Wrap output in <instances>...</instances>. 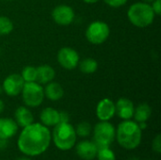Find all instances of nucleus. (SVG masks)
<instances>
[{
	"instance_id": "30",
	"label": "nucleus",
	"mask_w": 161,
	"mask_h": 160,
	"mask_svg": "<svg viewBox=\"0 0 161 160\" xmlns=\"http://www.w3.org/2000/svg\"><path fill=\"white\" fill-rule=\"evenodd\" d=\"M4 108H5V105H4L3 101H2V100H0V114L3 112V110H4Z\"/></svg>"
},
{
	"instance_id": "31",
	"label": "nucleus",
	"mask_w": 161,
	"mask_h": 160,
	"mask_svg": "<svg viewBox=\"0 0 161 160\" xmlns=\"http://www.w3.org/2000/svg\"><path fill=\"white\" fill-rule=\"evenodd\" d=\"M85 3H88V4H93V3H96L98 2L99 0H83Z\"/></svg>"
},
{
	"instance_id": "12",
	"label": "nucleus",
	"mask_w": 161,
	"mask_h": 160,
	"mask_svg": "<svg viewBox=\"0 0 161 160\" xmlns=\"http://www.w3.org/2000/svg\"><path fill=\"white\" fill-rule=\"evenodd\" d=\"M98 147L94 141H82L78 142L75 146V151L77 156L83 160H92L96 157Z\"/></svg>"
},
{
	"instance_id": "21",
	"label": "nucleus",
	"mask_w": 161,
	"mask_h": 160,
	"mask_svg": "<svg viewBox=\"0 0 161 160\" xmlns=\"http://www.w3.org/2000/svg\"><path fill=\"white\" fill-rule=\"evenodd\" d=\"M96 157L98 160H116L114 152L109 147H98Z\"/></svg>"
},
{
	"instance_id": "24",
	"label": "nucleus",
	"mask_w": 161,
	"mask_h": 160,
	"mask_svg": "<svg viewBox=\"0 0 161 160\" xmlns=\"http://www.w3.org/2000/svg\"><path fill=\"white\" fill-rule=\"evenodd\" d=\"M75 129L76 135L81 138H86V137L90 136V134L92 133V125L88 122L79 123Z\"/></svg>"
},
{
	"instance_id": "26",
	"label": "nucleus",
	"mask_w": 161,
	"mask_h": 160,
	"mask_svg": "<svg viewBox=\"0 0 161 160\" xmlns=\"http://www.w3.org/2000/svg\"><path fill=\"white\" fill-rule=\"evenodd\" d=\"M104 1L109 7H112V8H120V7L125 5L128 0H104Z\"/></svg>"
},
{
	"instance_id": "19",
	"label": "nucleus",
	"mask_w": 161,
	"mask_h": 160,
	"mask_svg": "<svg viewBox=\"0 0 161 160\" xmlns=\"http://www.w3.org/2000/svg\"><path fill=\"white\" fill-rule=\"evenodd\" d=\"M151 114H152L151 107L146 103H142L140 104L134 109L133 116L137 123H142V122H147L151 117Z\"/></svg>"
},
{
	"instance_id": "5",
	"label": "nucleus",
	"mask_w": 161,
	"mask_h": 160,
	"mask_svg": "<svg viewBox=\"0 0 161 160\" xmlns=\"http://www.w3.org/2000/svg\"><path fill=\"white\" fill-rule=\"evenodd\" d=\"M116 137V129L108 121H100L93 129V140L97 147H109Z\"/></svg>"
},
{
	"instance_id": "37",
	"label": "nucleus",
	"mask_w": 161,
	"mask_h": 160,
	"mask_svg": "<svg viewBox=\"0 0 161 160\" xmlns=\"http://www.w3.org/2000/svg\"><path fill=\"white\" fill-rule=\"evenodd\" d=\"M0 56H1V50H0Z\"/></svg>"
},
{
	"instance_id": "2",
	"label": "nucleus",
	"mask_w": 161,
	"mask_h": 160,
	"mask_svg": "<svg viewBox=\"0 0 161 160\" xmlns=\"http://www.w3.org/2000/svg\"><path fill=\"white\" fill-rule=\"evenodd\" d=\"M118 143L126 150L136 149L142 142V130L137 122L124 120L117 128L116 137Z\"/></svg>"
},
{
	"instance_id": "4",
	"label": "nucleus",
	"mask_w": 161,
	"mask_h": 160,
	"mask_svg": "<svg viewBox=\"0 0 161 160\" xmlns=\"http://www.w3.org/2000/svg\"><path fill=\"white\" fill-rule=\"evenodd\" d=\"M155 12L148 3L140 2L130 6L127 11V17L130 23L137 27L149 26L155 19Z\"/></svg>"
},
{
	"instance_id": "23",
	"label": "nucleus",
	"mask_w": 161,
	"mask_h": 160,
	"mask_svg": "<svg viewBox=\"0 0 161 160\" xmlns=\"http://www.w3.org/2000/svg\"><path fill=\"white\" fill-rule=\"evenodd\" d=\"M12 30H13L12 21L6 16H0V35H8Z\"/></svg>"
},
{
	"instance_id": "35",
	"label": "nucleus",
	"mask_w": 161,
	"mask_h": 160,
	"mask_svg": "<svg viewBox=\"0 0 161 160\" xmlns=\"http://www.w3.org/2000/svg\"><path fill=\"white\" fill-rule=\"evenodd\" d=\"M130 160H140L139 158H136V157H133V158H131Z\"/></svg>"
},
{
	"instance_id": "1",
	"label": "nucleus",
	"mask_w": 161,
	"mask_h": 160,
	"mask_svg": "<svg viewBox=\"0 0 161 160\" xmlns=\"http://www.w3.org/2000/svg\"><path fill=\"white\" fill-rule=\"evenodd\" d=\"M51 132L47 126L39 123L23 127L19 135L17 146L21 153L28 157L43 154L51 143Z\"/></svg>"
},
{
	"instance_id": "15",
	"label": "nucleus",
	"mask_w": 161,
	"mask_h": 160,
	"mask_svg": "<svg viewBox=\"0 0 161 160\" xmlns=\"http://www.w3.org/2000/svg\"><path fill=\"white\" fill-rule=\"evenodd\" d=\"M40 119L43 125L47 127L55 126L59 123V111L53 108H45L42 110Z\"/></svg>"
},
{
	"instance_id": "13",
	"label": "nucleus",
	"mask_w": 161,
	"mask_h": 160,
	"mask_svg": "<svg viewBox=\"0 0 161 160\" xmlns=\"http://www.w3.org/2000/svg\"><path fill=\"white\" fill-rule=\"evenodd\" d=\"M134 104L128 98H120L115 104L116 114L122 120H130L134 114Z\"/></svg>"
},
{
	"instance_id": "29",
	"label": "nucleus",
	"mask_w": 161,
	"mask_h": 160,
	"mask_svg": "<svg viewBox=\"0 0 161 160\" xmlns=\"http://www.w3.org/2000/svg\"><path fill=\"white\" fill-rule=\"evenodd\" d=\"M8 145V140L0 139V150H4Z\"/></svg>"
},
{
	"instance_id": "10",
	"label": "nucleus",
	"mask_w": 161,
	"mask_h": 160,
	"mask_svg": "<svg viewBox=\"0 0 161 160\" xmlns=\"http://www.w3.org/2000/svg\"><path fill=\"white\" fill-rule=\"evenodd\" d=\"M52 18L59 25H69L75 19V11L70 6L59 5L53 9Z\"/></svg>"
},
{
	"instance_id": "6",
	"label": "nucleus",
	"mask_w": 161,
	"mask_h": 160,
	"mask_svg": "<svg viewBox=\"0 0 161 160\" xmlns=\"http://www.w3.org/2000/svg\"><path fill=\"white\" fill-rule=\"evenodd\" d=\"M22 98L25 106L30 108H37L42 105L44 99L43 88L38 82H25L21 91Z\"/></svg>"
},
{
	"instance_id": "36",
	"label": "nucleus",
	"mask_w": 161,
	"mask_h": 160,
	"mask_svg": "<svg viewBox=\"0 0 161 160\" xmlns=\"http://www.w3.org/2000/svg\"><path fill=\"white\" fill-rule=\"evenodd\" d=\"M7 1H13V0H7Z\"/></svg>"
},
{
	"instance_id": "20",
	"label": "nucleus",
	"mask_w": 161,
	"mask_h": 160,
	"mask_svg": "<svg viewBox=\"0 0 161 160\" xmlns=\"http://www.w3.org/2000/svg\"><path fill=\"white\" fill-rule=\"evenodd\" d=\"M79 69L84 74H93L98 69V63L93 58H84L79 62Z\"/></svg>"
},
{
	"instance_id": "7",
	"label": "nucleus",
	"mask_w": 161,
	"mask_h": 160,
	"mask_svg": "<svg viewBox=\"0 0 161 160\" xmlns=\"http://www.w3.org/2000/svg\"><path fill=\"white\" fill-rule=\"evenodd\" d=\"M109 33L108 24L102 21H94L89 25L86 30V38L92 44H101L107 41Z\"/></svg>"
},
{
	"instance_id": "32",
	"label": "nucleus",
	"mask_w": 161,
	"mask_h": 160,
	"mask_svg": "<svg viewBox=\"0 0 161 160\" xmlns=\"http://www.w3.org/2000/svg\"><path fill=\"white\" fill-rule=\"evenodd\" d=\"M17 160H31L30 158H28V157H21V158H18Z\"/></svg>"
},
{
	"instance_id": "28",
	"label": "nucleus",
	"mask_w": 161,
	"mask_h": 160,
	"mask_svg": "<svg viewBox=\"0 0 161 160\" xmlns=\"http://www.w3.org/2000/svg\"><path fill=\"white\" fill-rule=\"evenodd\" d=\"M70 117L66 111H59V123H69Z\"/></svg>"
},
{
	"instance_id": "27",
	"label": "nucleus",
	"mask_w": 161,
	"mask_h": 160,
	"mask_svg": "<svg viewBox=\"0 0 161 160\" xmlns=\"http://www.w3.org/2000/svg\"><path fill=\"white\" fill-rule=\"evenodd\" d=\"M152 8L157 15H160L161 13V0H155L152 2Z\"/></svg>"
},
{
	"instance_id": "14",
	"label": "nucleus",
	"mask_w": 161,
	"mask_h": 160,
	"mask_svg": "<svg viewBox=\"0 0 161 160\" xmlns=\"http://www.w3.org/2000/svg\"><path fill=\"white\" fill-rule=\"evenodd\" d=\"M18 124L9 118H0V139L8 140L16 135Z\"/></svg>"
},
{
	"instance_id": "3",
	"label": "nucleus",
	"mask_w": 161,
	"mask_h": 160,
	"mask_svg": "<svg viewBox=\"0 0 161 160\" xmlns=\"http://www.w3.org/2000/svg\"><path fill=\"white\" fill-rule=\"evenodd\" d=\"M76 137L75 129L70 123H58L51 134L54 144L60 151L71 150L75 145Z\"/></svg>"
},
{
	"instance_id": "33",
	"label": "nucleus",
	"mask_w": 161,
	"mask_h": 160,
	"mask_svg": "<svg viewBox=\"0 0 161 160\" xmlns=\"http://www.w3.org/2000/svg\"><path fill=\"white\" fill-rule=\"evenodd\" d=\"M145 3H152L153 1H155V0H143Z\"/></svg>"
},
{
	"instance_id": "16",
	"label": "nucleus",
	"mask_w": 161,
	"mask_h": 160,
	"mask_svg": "<svg viewBox=\"0 0 161 160\" xmlns=\"http://www.w3.org/2000/svg\"><path fill=\"white\" fill-rule=\"evenodd\" d=\"M15 122L21 127H25L34 123V117L31 111L25 107H19L14 112Z\"/></svg>"
},
{
	"instance_id": "17",
	"label": "nucleus",
	"mask_w": 161,
	"mask_h": 160,
	"mask_svg": "<svg viewBox=\"0 0 161 160\" xmlns=\"http://www.w3.org/2000/svg\"><path fill=\"white\" fill-rule=\"evenodd\" d=\"M44 96L51 101H58L64 95V90L61 85L58 82H49L43 89Z\"/></svg>"
},
{
	"instance_id": "34",
	"label": "nucleus",
	"mask_w": 161,
	"mask_h": 160,
	"mask_svg": "<svg viewBox=\"0 0 161 160\" xmlns=\"http://www.w3.org/2000/svg\"><path fill=\"white\" fill-rule=\"evenodd\" d=\"M2 91H3V88H2V86L0 85V94L2 93Z\"/></svg>"
},
{
	"instance_id": "8",
	"label": "nucleus",
	"mask_w": 161,
	"mask_h": 160,
	"mask_svg": "<svg viewBox=\"0 0 161 160\" xmlns=\"http://www.w3.org/2000/svg\"><path fill=\"white\" fill-rule=\"evenodd\" d=\"M58 61L66 70H74L79 63L78 53L70 47H62L58 53Z\"/></svg>"
},
{
	"instance_id": "22",
	"label": "nucleus",
	"mask_w": 161,
	"mask_h": 160,
	"mask_svg": "<svg viewBox=\"0 0 161 160\" xmlns=\"http://www.w3.org/2000/svg\"><path fill=\"white\" fill-rule=\"evenodd\" d=\"M25 82H34L37 78V69L33 66H25L21 74Z\"/></svg>"
},
{
	"instance_id": "9",
	"label": "nucleus",
	"mask_w": 161,
	"mask_h": 160,
	"mask_svg": "<svg viewBox=\"0 0 161 160\" xmlns=\"http://www.w3.org/2000/svg\"><path fill=\"white\" fill-rule=\"evenodd\" d=\"M24 85L25 81L21 74H11L5 78L2 88L8 96H17L21 93Z\"/></svg>"
},
{
	"instance_id": "18",
	"label": "nucleus",
	"mask_w": 161,
	"mask_h": 160,
	"mask_svg": "<svg viewBox=\"0 0 161 160\" xmlns=\"http://www.w3.org/2000/svg\"><path fill=\"white\" fill-rule=\"evenodd\" d=\"M37 69V78L36 82L39 84H47L51 82L56 75V72L53 67L49 65H42L36 68Z\"/></svg>"
},
{
	"instance_id": "11",
	"label": "nucleus",
	"mask_w": 161,
	"mask_h": 160,
	"mask_svg": "<svg viewBox=\"0 0 161 160\" xmlns=\"http://www.w3.org/2000/svg\"><path fill=\"white\" fill-rule=\"evenodd\" d=\"M116 114L115 104L108 98L102 99L96 107V116L100 121H109Z\"/></svg>"
},
{
	"instance_id": "25",
	"label": "nucleus",
	"mask_w": 161,
	"mask_h": 160,
	"mask_svg": "<svg viewBox=\"0 0 161 160\" xmlns=\"http://www.w3.org/2000/svg\"><path fill=\"white\" fill-rule=\"evenodd\" d=\"M152 149L154 152H156L157 154H160L161 153V135L158 134L156 136V138L153 140L152 142Z\"/></svg>"
}]
</instances>
